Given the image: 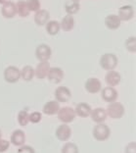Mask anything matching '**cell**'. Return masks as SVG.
<instances>
[{
	"instance_id": "6da1fadb",
	"label": "cell",
	"mask_w": 136,
	"mask_h": 153,
	"mask_svg": "<svg viewBox=\"0 0 136 153\" xmlns=\"http://www.w3.org/2000/svg\"><path fill=\"white\" fill-rule=\"evenodd\" d=\"M93 137L98 141H104L110 137L111 130L110 128L104 123L97 124L95 127L93 128L92 131Z\"/></svg>"
},
{
	"instance_id": "7a4b0ae2",
	"label": "cell",
	"mask_w": 136,
	"mask_h": 153,
	"mask_svg": "<svg viewBox=\"0 0 136 153\" xmlns=\"http://www.w3.org/2000/svg\"><path fill=\"white\" fill-rule=\"evenodd\" d=\"M101 68L106 71L115 70L118 66V57L113 53H105L100 58Z\"/></svg>"
},
{
	"instance_id": "3957f363",
	"label": "cell",
	"mask_w": 136,
	"mask_h": 153,
	"mask_svg": "<svg viewBox=\"0 0 136 153\" xmlns=\"http://www.w3.org/2000/svg\"><path fill=\"white\" fill-rule=\"evenodd\" d=\"M58 118L63 124H69L74 122L76 115L75 112V109H72V107L65 106V107H60V109L58 111Z\"/></svg>"
},
{
	"instance_id": "277c9868",
	"label": "cell",
	"mask_w": 136,
	"mask_h": 153,
	"mask_svg": "<svg viewBox=\"0 0 136 153\" xmlns=\"http://www.w3.org/2000/svg\"><path fill=\"white\" fill-rule=\"evenodd\" d=\"M107 115L112 119H120L124 114V107L120 102H112L107 107Z\"/></svg>"
},
{
	"instance_id": "5b68a950",
	"label": "cell",
	"mask_w": 136,
	"mask_h": 153,
	"mask_svg": "<svg viewBox=\"0 0 136 153\" xmlns=\"http://www.w3.org/2000/svg\"><path fill=\"white\" fill-rule=\"evenodd\" d=\"M52 50L48 44L41 43L37 45L35 49V56L38 61L40 62H48V60L51 58Z\"/></svg>"
},
{
	"instance_id": "8992f818",
	"label": "cell",
	"mask_w": 136,
	"mask_h": 153,
	"mask_svg": "<svg viewBox=\"0 0 136 153\" xmlns=\"http://www.w3.org/2000/svg\"><path fill=\"white\" fill-rule=\"evenodd\" d=\"M21 79V70L16 66H9L4 70V79L9 83H15Z\"/></svg>"
},
{
	"instance_id": "52a82bcc",
	"label": "cell",
	"mask_w": 136,
	"mask_h": 153,
	"mask_svg": "<svg viewBox=\"0 0 136 153\" xmlns=\"http://www.w3.org/2000/svg\"><path fill=\"white\" fill-rule=\"evenodd\" d=\"M46 78L52 83H59L64 79V71L58 67H50Z\"/></svg>"
},
{
	"instance_id": "ba28073f",
	"label": "cell",
	"mask_w": 136,
	"mask_h": 153,
	"mask_svg": "<svg viewBox=\"0 0 136 153\" xmlns=\"http://www.w3.org/2000/svg\"><path fill=\"white\" fill-rule=\"evenodd\" d=\"M55 99L58 102H67L72 96L71 90L67 86H59L55 89Z\"/></svg>"
},
{
	"instance_id": "9c48e42d",
	"label": "cell",
	"mask_w": 136,
	"mask_h": 153,
	"mask_svg": "<svg viewBox=\"0 0 136 153\" xmlns=\"http://www.w3.org/2000/svg\"><path fill=\"white\" fill-rule=\"evenodd\" d=\"M101 97L106 102H115L118 98V91L114 86H107L101 90Z\"/></svg>"
},
{
	"instance_id": "30bf717a",
	"label": "cell",
	"mask_w": 136,
	"mask_h": 153,
	"mask_svg": "<svg viewBox=\"0 0 136 153\" xmlns=\"http://www.w3.org/2000/svg\"><path fill=\"white\" fill-rule=\"evenodd\" d=\"M72 135V128L67 124L60 125L56 130V137L61 141H67Z\"/></svg>"
},
{
	"instance_id": "8fae6325",
	"label": "cell",
	"mask_w": 136,
	"mask_h": 153,
	"mask_svg": "<svg viewBox=\"0 0 136 153\" xmlns=\"http://www.w3.org/2000/svg\"><path fill=\"white\" fill-rule=\"evenodd\" d=\"M84 86H85L86 91L89 93H92V94L99 92L100 90L102 89V83H101V82L96 78H89L85 82Z\"/></svg>"
},
{
	"instance_id": "7c38bea8",
	"label": "cell",
	"mask_w": 136,
	"mask_h": 153,
	"mask_svg": "<svg viewBox=\"0 0 136 153\" xmlns=\"http://www.w3.org/2000/svg\"><path fill=\"white\" fill-rule=\"evenodd\" d=\"M118 18L120 21H130L134 17V9L131 5H123L118 9Z\"/></svg>"
},
{
	"instance_id": "4fadbf2b",
	"label": "cell",
	"mask_w": 136,
	"mask_h": 153,
	"mask_svg": "<svg viewBox=\"0 0 136 153\" xmlns=\"http://www.w3.org/2000/svg\"><path fill=\"white\" fill-rule=\"evenodd\" d=\"M89 116L91 117L93 122H95L96 124H99V123H104L107 120L108 115L105 109L99 107V108L92 109Z\"/></svg>"
},
{
	"instance_id": "5bb4252c",
	"label": "cell",
	"mask_w": 136,
	"mask_h": 153,
	"mask_svg": "<svg viewBox=\"0 0 136 153\" xmlns=\"http://www.w3.org/2000/svg\"><path fill=\"white\" fill-rule=\"evenodd\" d=\"M26 142V134L23 130H15L11 134V143L15 146H22Z\"/></svg>"
},
{
	"instance_id": "9a60e30c",
	"label": "cell",
	"mask_w": 136,
	"mask_h": 153,
	"mask_svg": "<svg viewBox=\"0 0 136 153\" xmlns=\"http://www.w3.org/2000/svg\"><path fill=\"white\" fill-rule=\"evenodd\" d=\"M1 14L2 16L6 19H11L14 18L17 14L16 12V4L12 1L7 2L5 4H3L1 8Z\"/></svg>"
},
{
	"instance_id": "2e32d148",
	"label": "cell",
	"mask_w": 136,
	"mask_h": 153,
	"mask_svg": "<svg viewBox=\"0 0 136 153\" xmlns=\"http://www.w3.org/2000/svg\"><path fill=\"white\" fill-rule=\"evenodd\" d=\"M59 109H60V104L57 100H50L44 104L43 113L48 116H53L58 113Z\"/></svg>"
},
{
	"instance_id": "e0dca14e",
	"label": "cell",
	"mask_w": 136,
	"mask_h": 153,
	"mask_svg": "<svg viewBox=\"0 0 136 153\" xmlns=\"http://www.w3.org/2000/svg\"><path fill=\"white\" fill-rule=\"evenodd\" d=\"M105 79H106L107 85L109 86H116L120 82L121 76L120 73H118L117 71L111 70V71H108V73L106 74Z\"/></svg>"
},
{
	"instance_id": "ac0fdd59",
	"label": "cell",
	"mask_w": 136,
	"mask_h": 153,
	"mask_svg": "<svg viewBox=\"0 0 136 153\" xmlns=\"http://www.w3.org/2000/svg\"><path fill=\"white\" fill-rule=\"evenodd\" d=\"M49 69H50V65L48 62H40V63L36 66L35 70H34V76H35L37 79H43L47 76Z\"/></svg>"
},
{
	"instance_id": "d6986e66",
	"label": "cell",
	"mask_w": 136,
	"mask_h": 153,
	"mask_svg": "<svg viewBox=\"0 0 136 153\" xmlns=\"http://www.w3.org/2000/svg\"><path fill=\"white\" fill-rule=\"evenodd\" d=\"M120 23L121 21L118 18V15H115V14H111V15H108L105 19V25L109 30H118V27H120Z\"/></svg>"
},
{
	"instance_id": "ffe728a7",
	"label": "cell",
	"mask_w": 136,
	"mask_h": 153,
	"mask_svg": "<svg viewBox=\"0 0 136 153\" xmlns=\"http://www.w3.org/2000/svg\"><path fill=\"white\" fill-rule=\"evenodd\" d=\"M91 106L89 104L84 103V102H81V103H78L76 105L75 109V112L76 116H79L81 118H86L88 117L90 113H91Z\"/></svg>"
},
{
	"instance_id": "44dd1931",
	"label": "cell",
	"mask_w": 136,
	"mask_h": 153,
	"mask_svg": "<svg viewBox=\"0 0 136 153\" xmlns=\"http://www.w3.org/2000/svg\"><path fill=\"white\" fill-rule=\"evenodd\" d=\"M49 12L47 10L40 9L37 12H35L34 15V22L37 26H43L45 25L48 21H49Z\"/></svg>"
},
{
	"instance_id": "7402d4cb",
	"label": "cell",
	"mask_w": 136,
	"mask_h": 153,
	"mask_svg": "<svg viewBox=\"0 0 136 153\" xmlns=\"http://www.w3.org/2000/svg\"><path fill=\"white\" fill-rule=\"evenodd\" d=\"M75 21L74 19V17L72 15H67L62 19V22L60 23L61 29L64 32H69L75 27Z\"/></svg>"
},
{
	"instance_id": "603a6c76",
	"label": "cell",
	"mask_w": 136,
	"mask_h": 153,
	"mask_svg": "<svg viewBox=\"0 0 136 153\" xmlns=\"http://www.w3.org/2000/svg\"><path fill=\"white\" fill-rule=\"evenodd\" d=\"M79 9H81L79 2L75 0H69L65 4V11L67 12L68 15H75L79 11Z\"/></svg>"
},
{
	"instance_id": "cb8c5ba5",
	"label": "cell",
	"mask_w": 136,
	"mask_h": 153,
	"mask_svg": "<svg viewBox=\"0 0 136 153\" xmlns=\"http://www.w3.org/2000/svg\"><path fill=\"white\" fill-rule=\"evenodd\" d=\"M46 27L47 33L50 34V36H56V34L59 33V32H60V30H61L60 23L55 20L48 21L46 23V27Z\"/></svg>"
},
{
	"instance_id": "d4e9b609",
	"label": "cell",
	"mask_w": 136,
	"mask_h": 153,
	"mask_svg": "<svg viewBox=\"0 0 136 153\" xmlns=\"http://www.w3.org/2000/svg\"><path fill=\"white\" fill-rule=\"evenodd\" d=\"M16 12L17 14L22 17V18H26L30 15V10L27 8V2L24 0H20L16 3Z\"/></svg>"
},
{
	"instance_id": "484cf974",
	"label": "cell",
	"mask_w": 136,
	"mask_h": 153,
	"mask_svg": "<svg viewBox=\"0 0 136 153\" xmlns=\"http://www.w3.org/2000/svg\"><path fill=\"white\" fill-rule=\"evenodd\" d=\"M34 76V69L30 65L25 66L21 70V78L25 82H30Z\"/></svg>"
},
{
	"instance_id": "4316f807",
	"label": "cell",
	"mask_w": 136,
	"mask_h": 153,
	"mask_svg": "<svg viewBox=\"0 0 136 153\" xmlns=\"http://www.w3.org/2000/svg\"><path fill=\"white\" fill-rule=\"evenodd\" d=\"M18 122L21 126L26 127L29 125L30 123V114L27 113V111L26 110H22L20 111L18 114Z\"/></svg>"
},
{
	"instance_id": "83f0119b",
	"label": "cell",
	"mask_w": 136,
	"mask_h": 153,
	"mask_svg": "<svg viewBox=\"0 0 136 153\" xmlns=\"http://www.w3.org/2000/svg\"><path fill=\"white\" fill-rule=\"evenodd\" d=\"M61 153H78V147L72 142H66L63 145Z\"/></svg>"
},
{
	"instance_id": "f1b7e54d",
	"label": "cell",
	"mask_w": 136,
	"mask_h": 153,
	"mask_svg": "<svg viewBox=\"0 0 136 153\" xmlns=\"http://www.w3.org/2000/svg\"><path fill=\"white\" fill-rule=\"evenodd\" d=\"M125 48L127 51L134 53L136 52V37L135 36H130L128 37L126 41H125Z\"/></svg>"
},
{
	"instance_id": "f546056e",
	"label": "cell",
	"mask_w": 136,
	"mask_h": 153,
	"mask_svg": "<svg viewBox=\"0 0 136 153\" xmlns=\"http://www.w3.org/2000/svg\"><path fill=\"white\" fill-rule=\"evenodd\" d=\"M26 2L30 12H37L38 10L41 9V4L39 0H27Z\"/></svg>"
},
{
	"instance_id": "4dcf8cb0",
	"label": "cell",
	"mask_w": 136,
	"mask_h": 153,
	"mask_svg": "<svg viewBox=\"0 0 136 153\" xmlns=\"http://www.w3.org/2000/svg\"><path fill=\"white\" fill-rule=\"evenodd\" d=\"M41 119H42V116H41V113H39V112L34 111V112L30 114V123L38 124L41 121Z\"/></svg>"
},
{
	"instance_id": "1f68e13d",
	"label": "cell",
	"mask_w": 136,
	"mask_h": 153,
	"mask_svg": "<svg viewBox=\"0 0 136 153\" xmlns=\"http://www.w3.org/2000/svg\"><path fill=\"white\" fill-rule=\"evenodd\" d=\"M17 153H35V151H34V149L31 146H30V145L24 144L22 146H20Z\"/></svg>"
},
{
	"instance_id": "d6a6232c",
	"label": "cell",
	"mask_w": 136,
	"mask_h": 153,
	"mask_svg": "<svg viewBox=\"0 0 136 153\" xmlns=\"http://www.w3.org/2000/svg\"><path fill=\"white\" fill-rule=\"evenodd\" d=\"M9 146H10V142L8 140L0 138V153L6 152L7 150H8Z\"/></svg>"
},
{
	"instance_id": "836d02e7",
	"label": "cell",
	"mask_w": 136,
	"mask_h": 153,
	"mask_svg": "<svg viewBox=\"0 0 136 153\" xmlns=\"http://www.w3.org/2000/svg\"><path fill=\"white\" fill-rule=\"evenodd\" d=\"M124 153H136V143L134 141L129 142L124 149Z\"/></svg>"
},
{
	"instance_id": "e575fe53",
	"label": "cell",
	"mask_w": 136,
	"mask_h": 153,
	"mask_svg": "<svg viewBox=\"0 0 136 153\" xmlns=\"http://www.w3.org/2000/svg\"><path fill=\"white\" fill-rule=\"evenodd\" d=\"M11 0H0V4H5V3H7V2H10Z\"/></svg>"
},
{
	"instance_id": "d590c367",
	"label": "cell",
	"mask_w": 136,
	"mask_h": 153,
	"mask_svg": "<svg viewBox=\"0 0 136 153\" xmlns=\"http://www.w3.org/2000/svg\"><path fill=\"white\" fill-rule=\"evenodd\" d=\"M1 137H2V131H1V130H0V138H1Z\"/></svg>"
},
{
	"instance_id": "8d00e7d4",
	"label": "cell",
	"mask_w": 136,
	"mask_h": 153,
	"mask_svg": "<svg viewBox=\"0 0 136 153\" xmlns=\"http://www.w3.org/2000/svg\"><path fill=\"white\" fill-rule=\"evenodd\" d=\"M75 1H78V2H79V1H81V0H75Z\"/></svg>"
}]
</instances>
